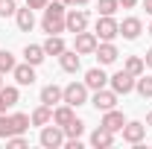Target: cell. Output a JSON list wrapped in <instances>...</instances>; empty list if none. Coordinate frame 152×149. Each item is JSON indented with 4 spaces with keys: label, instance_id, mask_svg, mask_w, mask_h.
Listing matches in <instances>:
<instances>
[{
    "label": "cell",
    "instance_id": "obj_39",
    "mask_svg": "<svg viewBox=\"0 0 152 149\" xmlns=\"http://www.w3.org/2000/svg\"><path fill=\"white\" fill-rule=\"evenodd\" d=\"M0 88H3V73H0Z\"/></svg>",
    "mask_w": 152,
    "mask_h": 149
},
{
    "label": "cell",
    "instance_id": "obj_19",
    "mask_svg": "<svg viewBox=\"0 0 152 149\" xmlns=\"http://www.w3.org/2000/svg\"><path fill=\"white\" fill-rule=\"evenodd\" d=\"M73 117H76V114H73V105H67V102H61V105L53 108V123H56V126H67Z\"/></svg>",
    "mask_w": 152,
    "mask_h": 149
},
{
    "label": "cell",
    "instance_id": "obj_15",
    "mask_svg": "<svg viewBox=\"0 0 152 149\" xmlns=\"http://www.w3.org/2000/svg\"><path fill=\"white\" fill-rule=\"evenodd\" d=\"M99 126H105L108 131H114V134H117V131L126 126V117H123V111H117V108L102 111V123H99Z\"/></svg>",
    "mask_w": 152,
    "mask_h": 149
},
{
    "label": "cell",
    "instance_id": "obj_1",
    "mask_svg": "<svg viewBox=\"0 0 152 149\" xmlns=\"http://www.w3.org/2000/svg\"><path fill=\"white\" fill-rule=\"evenodd\" d=\"M64 15H67V6H64L61 0H50V3L44 6L41 29H44L47 35H61V32H67V26H64Z\"/></svg>",
    "mask_w": 152,
    "mask_h": 149
},
{
    "label": "cell",
    "instance_id": "obj_16",
    "mask_svg": "<svg viewBox=\"0 0 152 149\" xmlns=\"http://www.w3.org/2000/svg\"><path fill=\"white\" fill-rule=\"evenodd\" d=\"M15 20H18L20 32H32V26H35V9H29V6L18 9V12H15Z\"/></svg>",
    "mask_w": 152,
    "mask_h": 149
},
{
    "label": "cell",
    "instance_id": "obj_5",
    "mask_svg": "<svg viewBox=\"0 0 152 149\" xmlns=\"http://www.w3.org/2000/svg\"><path fill=\"white\" fill-rule=\"evenodd\" d=\"M88 20H91V15L85 12V9H76V6H70L67 9V15H64V26H67V32H82V29H88Z\"/></svg>",
    "mask_w": 152,
    "mask_h": 149
},
{
    "label": "cell",
    "instance_id": "obj_31",
    "mask_svg": "<svg viewBox=\"0 0 152 149\" xmlns=\"http://www.w3.org/2000/svg\"><path fill=\"white\" fill-rule=\"evenodd\" d=\"M15 12H18L15 0H0V18H12Z\"/></svg>",
    "mask_w": 152,
    "mask_h": 149
},
{
    "label": "cell",
    "instance_id": "obj_2",
    "mask_svg": "<svg viewBox=\"0 0 152 149\" xmlns=\"http://www.w3.org/2000/svg\"><path fill=\"white\" fill-rule=\"evenodd\" d=\"M38 140H41V146H44V149H58V146H64L67 137H64V129H61V126H56V123L50 126V123H47V126H41Z\"/></svg>",
    "mask_w": 152,
    "mask_h": 149
},
{
    "label": "cell",
    "instance_id": "obj_8",
    "mask_svg": "<svg viewBox=\"0 0 152 149\" xmlns=\"http://www.w3.org/2000/svg\"><path fill=\"white\" fill-rule=\"evenodd\" d=\"M120 134H123V140H126V143L140 146V143H143V137H146V123H137V120H132V123H126V126L120 129Z\"/></svg>",
    "mask_w": 152,
    "mask_h": 149
},
{
    "label": "cell",
    "instance_id": "obj_18",
    "mask_svg": "<svg viewBox=\"0 0 152 149\" xmlns=\"http://www.w3.org/2000/svg\"><path fill=\"white\" fill-rule=\"evenodd\" d=\"M91 146H96V149H108V146H114V131H108L105 126L94 129V134H91Z\"/></svg>",
    "mask_w": 152,
    "mask_h": 149
},
{
    "label": "cell",
    "instance_id": "obj_35",
    "mask_svg": "<svg viewBox=\"0 0 152 149\" xmlns=\"http://www.w3.org/2000/svg\"><path fill=\"white\" fill-rule=\"evenodd\" d=\"M120 6H123V9H134V6H137V0H120Z\"/></svg>",
    "mask_w": 152,
    "mask_h": 149
},
{
    "label": "cell",
    "instance_id": "obj_14",
    "mask_svg": "<svg viewBox=\"0 0 152 149\" xmlns=\"http://www.w3.org/2000/svg\"><path fill=\"white\" fill-rule=\"evenodd\" d=\"M41 102L50 105V108L58 105V102H64V88H58V85H53V82L44 85V88H41Z\"/></svg>",
    "mask_w": 152,
    "mask_h": 149
},
{
    "label": "cell",
    "instance_id": "obj_7",
    "mask_svg": "<svg viewBox=\"0 0 152 149\" xmlns=\"http://www.w3.org/2000/svg\"><path fill=\"white\" fill-rule=\"evenodd\" d=\"M64 102L73 105V108L85 105V102H88V85H85V82H70V85L64 88Z\"/></svg>",
    "mask_w": 152,
    "mask_h": 149
},
{
    "label": "cell",
    "instance_id": "obj_28",
    "mask_svg": "<svg viewBox=\"0 0 152 149\" xmlns=\"http://www.w3.org/2000/svg\"><path fill=\"white\" fill-rule=\"evenodd\" d=\"M29 123H32V120H29V114H12V126H15V134H23V131L29 129Z\"/></svg>",
    "mask_w": 152,
    "mask_h": 149
},
{
    "label": "cell",
    "instance_id": "obj_40",
    "mask_svg": "<svg viewBox=\"0 0 152 149\" xmlns=\"http://www.w3.org/2000/svg\"><path fill=\"white\" fill-rule=\"evenodd\" d=\"M149 35H152V23H149Z\"/></svg>",
    "mask_w": 152,
    "mask_h": 149
},
{
    "label": "cell",
    "instance_id": "obj_4",
    "mask_svg": "<svg viewBox=\"0 0 152 149\" xmlns=\"http://www.w3.org/2000/svg\"><path fill=\"white\" fill-rule=\"evenodd\" d=\"M96 44H99L96 32H88V29H82V32H76V35H73V50L79 53V56H94Z\"/></svg>",
    "mask_w": 152,
    "mask_h": 149
},
{
    "label": "cell",
    "instance_id": "obj_3",
    "mask_svg": "<svg viewBox=\"0 0 152 149\" xmlns=\"http://www.w3.org/2000/svg\"><path fill=\"white\" fill-rule=\"evenodd\" d=\"M94 32H96L99 41H114V38L120 35V23L114 20V15H99V18H96Z\"/></svg>",
    "mask_w": 152,
    "mask_h": 149
},
{
    "label": "cell",
    "instance_id": "obj_34",
    "mask_svg": "<svg viewBox=\"0 0 152 149\" xmlns=\"http://www.w3.org/2000/svg\"><path fill=\"white\" fill-rule=\"evenodd\" d=\"M64 6H85V3H91V0H61Z\"/></svg>",
    "mask_w": 152,
    "mask_h": 149
},
{
    "label": "cell",
    "instance_id": "obj_20",
    "mask_svg": "<svg viewBox=\"0 0 152 149\" xmlns=\"http://www.w3.org/2000/svg\"><path fill=\"white\" fill-rule=\"evenodd\" d=\"M44 58H47V53H44L41 44H26V47H23V61H29V64H35V67H38Z\"/></svg>",
    "mask_w": 152,
    "mask_h": 149
},
{
    "label": "cell",
    "instance_id": "obj_29",
    "mask_svg": "<svg viewBox=\"0 0 152 149\" xmlns=\"http://www.w3.org/2000/svg\"><path fill=\"white\" fill-rule=\"evenodd\" d=\"M15 134V126H12V114H0V137H12Z\"/></svg>",
    "mask_w": 152,
    "mask_h": 149
},
{
    "label": "cell",
    "instance_id": "obj_37",
    "mask_svg": "<svg viewBox=\"0 0 152 149\" xmlns=\"http://www.w3.org/2000/svg\"><path fill=\"white\" fill-rule=\"evenodd\" d=\"M143 9H146V12L152 15V0H143Z\"/></svg>",
    "mask_w": 152,
    "mask_h": 149
},
{
    "label": "cell",
    "instance_id": "obj_21",
    "mask_svg": "<svg viewBox=\"0 0 152 149\" xmlns=\"http://www.w3.org/2000/svg\"><path fill=\"white\" fill-rule=\"evenodd\" d=\"M29 120H32V126H47V123H53V108L41 102L35 111L29 114Z\"/></svg>",
    "mask_w": 152,
    "mask_h": 149
},
{
    "label": "cell",
    "instance_id": "obj_10",
    "mask_svg": "<svg viewBox=\"0 0 152 149\" xmlns=\"http://www.w3.org/2000/svg\"><path fill=\"white\" fill-rule=\"evenodd\" d=\"M94 56H96V61H99V64H114L120 53H117L114 41H99V44H96V50H94Z\"/></svg>",
    "mask_w": 152,
    "mask_h": 149
},
{
    "label": "cell",
    "instance_id": "obj_32",
    "mask_svg": "<svg viewBox=\"0 0 152 149\" xmlns=\"http://www.w3.org/2000/svg\"><path fill=\"white\" fill-rule=\"evenodd\" d=\"M26 143H29V140H26L23 134H12V137H6V146H9V149H23Z\"/></svg>",
    "mask_w": 152,
    "mask_h": 149
},
{
    "label": "cell",
    "instance_id": "obj_12",
    "mask_svg": "<svg viewBox=\"0 0 152 149\" xmlns=\"http://www.w3.org/2000/svg\"><path fill=\"white\" fill-rule=\"evenodd\" d=\"M12 76H15V82L18 85H32L35 82V64H29V61H23V64H15V70H12Z\"/></svg>",
    "mask_w": 152,
    "mask_h": 149
},
{
    "label": "cell",
    "instance_id": "obj_17",
    "mask_svg": "<svg viewBox=\"0 0 152 149\" xmlns=\"http://www.w3.org/2000/svg\"><path fill=\"white\" fill-rule=\"evenodd\" d=\"M58 64H61V70H64V73H76V70L82 67V58H79L76 50H64V53L58 56Z\"/></svg>",
    "mask_w": 152,
    "mask_h": 149
},
{
    "label": "cell",
    "instance_id": "obj_36",
    "mask_svg": "<svg viewBox=\"0 0 152 149\" xmlns=\"http://www.w3.org/2000/svg\"><path fill=\"white\" fill-rule=\"evenodd\" d=\"M143 61H146V67H152V47L146 50V58H143Z\"/></svg>",
    "mask_w": 152,
    "mask_h": 149
},
{
    "label": "cell",
    "instance_id": "obj_27",
    "mask_svg": "<svg viewBox=\"0 0 152 149\" xmlns=\"http://www.w3.org/2000/svg\"><path fill=\"white\" fill-rule=\"evenodd\" d=\"M15 64H18V61H15V56H12L9 50H0V73H3V76L12 73V70H15Z\"/></svg>",
    "mask_w": 152,
    "mask_h": 149
},
{
    "label": "cell",
    "instance_id": "obj_33",
    "mask_svg": "<svg viewBox=\"0 0 152 149\" xmlns=\"http://www.w3.org/2000/svg\"><path fill=\"white\" fill-rule=\"evenodd\" d=\"M47 3H50V0H26V6H29V9H41V12H44V6H47Z\"/></svg>",
    "mask_w": 152,
    "mask_h": 149
},
{
    "label": "cell",
    "instance_id": "obj_13",
    "mask_svg": "<svg viewBox=\"0 0 152 149\" xmlns=\"http://www.w3.org/2000/svg\"><path fill=\"white\" fill-rule=\"evenodd\" d=\"M85 85H88V91H99V88L108 85V76L102 70V64H99V67H91V70L85 73Z\"/></svg>",
    "mask_w": 152,
    "mask_h": 149
},
{
    "label": "cell",
    "instance_id": "obj_23",
    "mask_svg": "<svg viewBox=\"0 0 152 149\" xmlns=\"http://www.w3.org/2000/svg\"><path fill=\"white\" fill-rule=\"evenodd\" d=\"M134 91L140 93V96H143V99H152V76H137V79H134Z\"/></svg>",
    "mask_w": 152,
    "mask_h": 149
},
{
    "label": "cell",
    "instance_id": "obj_24",
    "mask_svg": "<svg viewBox=\"0 0 152 149\" xmlns=\"http://www.w3.org/2000/svg\"><path fill=\"white\" fill-rule=\"evenodd\" d=\"M0 99L6 102V108H12V105H18V99H20V93L15 85H3L0 88Z\"/></svg>",
    "mask_w": 152,
    "mask_h": 149
},
{
    "label": "cell",
    "instance_id": "obj_11",
    "mask_svg": "<svg viewBox=\"0 0 152 149\" xmlns=\"http://www.w3.org/2000/svg\"><path fill=\"white\" fill-rule=\"evenodd\" d=\"M143 32V20L140 18H123V23H120V35L126 38V41H134V38Z\"/></svg>",
    "mask_w": 152,
    "mask_h": 149
},
{
    "label": "cell",
    "instance_id": "obj_30",
    "mask_svg": "<svg viewBox=\"0 0 152 149\" xmlns=\"http://www.w3.org/2000/svg\"><path fill=\"white\" fill-rule=\"evenodd\" d=\"M96 9H99V15H114L120 9V0H99Z\"/></svg>",
    "mask_w": 152,
    "mask_h": 149
},
{
    "label": "cell",
    "instance_id": "obj_25",
    "mask_svg": "<svg viewBox=\"0 0 152 149\" xmlns=\"http://www.w3.org/2000/svg\"><path fill=\"white\" fill-rule=\"evenodd\" d=\"M123 70H129L132 76H140L143 70H146V61H143L140 56H129V58H126V64H123Z\"/></svg>",
    "mask_w": 152,
    "mask_h": 149
},
{
    "label": "cell",
    "instance_id": "obj_26",
    "mask_svg": "<svg viewBox=\"0 0 152 149\" xmlns=\"http://www.w3.org/2000/svg\"><path fill=\"white\" fill-rule=\"evenodd\" d=\"M64 129V137H82V131H85V123L79 120V117H73L67 126H61Z\"/></svg>",
    "mask_w": 152,
    "mask_h": 149
},
{
    "label": "cell",
    "instance_id": "obj_22",
    "mask_svg": "<svg viewBox=\"0 0 152 149\" xmlns=\"http://www.w3.org/2000/svg\"><path fill=\"white\" fill-rule=\"evenodd\" d=\"M41 47H44V53H47V56H61V53L67 50V47H64V41H61V35H47V41H44Z\"/></svg>",
    "mask_w": 152,
    "mask_h": 149
},
{
    "label": "cell",
    "instance_id": "obj_38",
    "mask_svg": "<svg viewBox=\"0 0 152 149\" xmlns=\"http://www.w3.org/2000/svg\"><path fill=\"white\" fill-rule=\"evenodd\" d=\"M146 129H152V111H146Z\"/></svg>",
    "mask_w": 152,
    "mask_h": 149
},
{
    "label": "cell",
    "instance_id": "obj_9",
    "mask_svg": "<svg viewBox=\"0 0 152 149\" xmlns=\"http://www.w3.org/2000/svg\"><path fill=\"white\" fill-rule=\"evenodd\" d=\"M91 105H94L96 111H111L114 105H117V93H114L111 88H99V91H94V96H91Z\"/></svg>",
    "mask_w": 152,
    "mask_h": 149
},
{
    "label": "cell",
    "instance_id": "obj_6",
    "mask_svg": "<svg viewBox=\"0 0 152 149\" xmlns=\"http://www.w3.org/2000/svg\"><path fill=\"white\" fill-rule=\"evenodd\" d=\"M134 79H137V76H132L129 70H117L114 76H108V85H111V91L117 93V96H120V93L126 96V93L134 91Z\"/></svg>",
    "mask_w": 152,
    "mask_h": 149
}]
</instances>
